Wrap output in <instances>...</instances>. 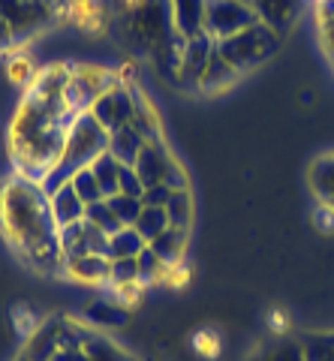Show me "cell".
I'll list each match as a JSON object with an SVG mask.
<instances>
[{
	"label": "cell",
	"instance_id": "2e32d148",
	"mask_svg": "<svg viewBox=\"0 0 334 361\" xmlns=\"http://www.w3.org/2000/svg\"><path fill=\"white\" fill-rule=\"evenodd\" d=\"M238 75L241 73L235 70V66L223 61V54L214 49V54H211V61H208L205 73H202V78H199V87H202V90H223V87H229L232 82H235Z\"/></svg>",
	"mask_w": 334,
	"mask_h": 361
},
{
	"label": "cell",
	"instance_id": "3957f363",
	"mask_svg": "<svg viewBox=\"0 0 334 361\" xmlns=\"http://www.w3.org/2000/svg\"><path fill=\"white\" fill-rule=\"evenodd\" d=\"M256 13L247 0H205V33L214 42L235 37L238 30L256 25Z\"/></svg>",
	"mask_w": 334,
	"mask_h": 361
},
{
	"label": "cell",
	"instance_id": "4fadbf2b",
	"mask_svg": "<svg viewBox=\"0 0 334 361\" xmlns=\"http://www.w3.org/2000/svg\"><path fill=\"white\" fill-rule=\"evenodd\" d=\"M307 180H310V190H314V196L319 199V205L334 208V154L316 157V160L310 163Z\"/></svg>",
	"mask_w": 334,
	"mask_h": 361
},
{
	"label": "cell",
	"instance_id": "9c48e42d",
	"mask_svg": "<svg viewBox=\"0 0 334 361\" xmlns=\"http://www.w3.org/2000/svg\"><path fill=\"white\" fill-rule=\"evenodd\" d=\"M214 49H217V42L211 39L208 33H196V37L184 39V49H181V54H178V63H181L178 66V73L187 75L193 85H199V78H202Z\"/></svg>",
	"mask_w": 334,
	"mask_h": 361
},
{
	"label": "cell",
	"instance_id": "9a60e30c",
	"mask_svg": "<svg viewBox=\"0 0 334 361\" xmlns=\"http://www.w3.org/2000/svg\"><path fill=\"white\" fill-rule=\"evenodd\" d=\"M187 232L190 229H178V226H169L166 232H160L148 247L160 256L163 265H178L184 256V247H187Z\"/></svg>",
	"mask_w": 334,
	"mask_h": 361
},
{
	"label": "cell",
	"instance_id": "52a82bcc",
	"mask_svg": "<svg viewBox=\"0 0 334 361\" xmlns=\"http://www.w3.org/2000/svg\"><path fill=\"white\" fill-rule=\"evenodd\" d=\"M61 241V253L66 259H75V256H87V253H97V256H106L109 253V235L103 229H97L94 223H73L61 229L58 235Z\"/></svg>",
	"mask_w": 334,
	"mask_h": 361
},
{
	"label": "cell",
	"instance_id": "836d02e7",
	"mask_svg": "<svg viewBox=\"0 0 334 361\" xmlns=\"http://www.w3.org/2000/svg\"><path fill=\"white\" fill-rule=\"evenodd\" d=\"M13 42V33H9V27H6V21L0 18V49H6V45Z\"/></svg>",
	"mask_w": 334,
	"mask_h": 361
},
{
	"label": "cell",
	"instance_id": "7a4b0ae2",
	"mask_svg": "<svg viewBox=\"0 0 334 361\" xmlns=\"http://www.w3.org/2000/svg\"><path fill=\"white\" fill-rule=\"evenodd\" d=\"M277 45H280V33H274L271 27H265L262 21H256V25L238 30L235 37L220 39L217 51L223 54L226 63H232L238 73H244V70L259 66L262 61H268L277 51Z\"/></svg>",
	"mask_w": 334,
	"mask_h": 361
},
{
	"label": "cell",
	"instance_id": "7c38bea8",
	"mask_svg": "<svg viewBox=\"0 0 334 361\" xmlns=\"http://www.w3.org/2000/svg\"><path fill=\"white\" fill-rule=\"evenodd\" d=\"M151 139L144 135L139 127H124V130H115L109 135V154H115L120 163L124 166H136V160H139V154H142V148L148 145Z\"/></svg>",
	"mask_w": 334,
	"mask_h": 361
},
{
	"label": "cell",
	"instance_id": "d6986e66",
	"mask_svg": "<svg viewBox=\"0 0 334 361\" xmlns=\"http://www.w3.org/2000/svg\"><path fill=\"white\" fill-rule=\"evenodd\" d=\"M82 353L87 361H132L124 349L115 346L111 341H106V337L99 334H85L82 337Z\"/></svg>",
	"mask_w": 334,
	"mask_h": 361
},
{
	"label": "cell",
	"instance_id": "30bf717a",
	"mask_svg": "<svg viewBox=\"0 0 334 361\" xmlns=\"http://www.w3.org/2000/svg\"><path fill=\"white\" fill-rule=\"evenodd\" d=\"M49 205H51V217H54V223H58V229H66V226H73V223H82L85 211H87V205L82 202V196L73 190L70 180L61 184L49 196Z\"/></svg>",
	"mask_w": 334,
	"mask_h": 361
},
{
	"label": "cell",
	"instance_id": "5b68a950",
	"mask_svg": "<svg viewBox=\"0 0 334 361\" xmlns=\"http://www.w3.org/2000/svg\"><path fill=\"white\" fill-rule=\"evenodd\" d=\"M51 4L54 0H0V18L6 21L9 33H13V42L46 27Z\"/></svg>",
	"mask_w": 334,
	"mask_h": 361
},
{
	"label": "cell",
	"instance_id": "d6a6232c",
	"mask_svg": "<svg viewBox=\"0 0 334 361\" xmlns=\"http://www.w3.org/2000/svg\"><path fill=\"white\" fill-rule=\"evenodd\" d=\"M322 42H326V51L331 54V61H334V16L322 18Z\"/></svg>",
	"mask_w": 334,
	"mask_h": 361
},
{
	"label": "cell",
	"instance_id": "f1b7e54d",
	"mask_svg": "<svg viewBox=\"0 0 334 361\" xmlns=\"http://www.w3.org/2000/svg\"><path fill=\"white\" fill-rule=\"evenodd\" d=\"M118 193L120 196H136V199H142L144 184H142V178H139V172L132 166H120V187H118Z\"/></svg>",
	"mask_w": 334,
	"mask_h": 361
},
{
	"label": "cell",
	"instance_id": "7402d4cb",
	"mask_svg": "<svg viewBox=\"0 0 334 361\" xmlns=\"http://www.w3.org/2000/svg\"><path fill=\"white\" fill-rule=\"evenodd\" d=\"M166 214H169V223L178 226V229H190L193 223V199L190 190H175L169 205H166Z\"/></svg>",
	"mask_w": 334,
	"mask_h": 361
},
{
	"label": "cell",
	"instance_id": "ba28073f",
	"mask_svg": "<svg viewBox=\"0 0 334 361\" xmlns=\"http://www.w3.org/2000/svg\"><path fill=\"white\" fill-rule=\"evenodd\" d=\"M247 4L253 6V13L262 25L280 33V37L295 25L304 9V0H247Z\"/></svg>",
	"mask_w": 334,
	"mask_h": 361
},
{
	"label": "cell",
	"instance_id": "d4e9b609",
	"mask_svg": "<svg viewBox=\"0 0 334 361\" xmlns=\"http://www.w3.org/2000/svg\"><path fill=\"white\" fill-rule=\"evenodd\" d=\"M136 265H139V283H151V280H163L166 271L172 265H163L160 256L151 250V247H144V250L136 256Z\"/></svg>",
	"mask_w": 334,
	"mask_h": 361
},
{
	"label": "cell",
	"instance_id": "f546056e",
	"mask_svg": "<svg viewBox=\"0 0 334 361\" xmlns=\"http://www.w3.org/2000/svg\"><path fill=\"white\" fill-rule=\"evenodd\" d=\"M175 190L169 184H157V187H148L142 193V205H154V208H166L169 205V199H172Z\"/></svg>",
	"mask_w": 334,
	"mask_h": 361
},
{
	"label": "cell",
	"instance_id": "603a6c76",
	"mask_svg": "<svg viewBox=\"0 0 334 361\" xmlns=\"http://www.w3.org/2000/svg\"><path fill=\"white\" fill-rule=\"evenodd\" d=\"M70 184H73L75 193L82 196L85 205H94V202L106 199V196H103V187H99V180H97V175H94V166L79 169V172H75V175L70 178Z\"/></svg>",
	"mask_w": 334,
	"mask_h": 361
},
{
	"label": "cell",
	"instance_id": "44dd1931",
	"mask_svg": "<svg viewBox=\"0 0 334 361\" xmlns=\"http://www.w3.org/2000/svg\"><path fill=\"white\" fill-rule=\"evenodd\" d=\"M85 220H87V223H94L97 229H103V232L109 235V238H111L115 232L124 229V226H120V220H118V214L111 211L109 199H99V202H94V205H87Z\"/></svg>",
	"mask_w": 334,
	"mask_h": 361
},
{
	"label": "cell",
	"instance_id": "ffe728a7",
	"mask_svg": "<svg viewBox=\"0 0 334 361\" xmlns=\"http://www.w3.org/2000/svg\"><path fill=\"white\" fill-rule=\"evenodd\" d=\"M169 214H166V208H154V205H142V214H139V220H136V226H132V229H136L139 235L144 241H154L157 238L160 232H166L169 229Z\"/></svg>",
	"mask_w": 334,
	"mask_h": 361
},
{
	"label": "cell",
	"instance_id": "4dcf8cb0",
	"mask_svg": "<svg viewBox=\"0 0 334 361\" xmlns=\"http://www.w3.org/2000/svg\"><path fill=\"white\" fill-rule=\"evenodd\" d=\"M87 313H91V322H106V325H120L124 322L120 310H111V307H106V304H94V307H87Z\"/></svg>",
	"mask_w": 334,
	"mask_h": 361
},
{
	"label": "cell",
	"instance_id": "1f68e13d",
	"mask_svg": "<svg viewBox=\"0 0 334 361\" xmlns=\"http://www.w3.org/2000/svg\"><path fill=\"white\" fill-rule=\"evenodd\" d=\"M9 75H13V82H30V63L27 61H13L9 63Z\"/></svg>",
	"mask_w": 334,
	"mask_h": 361
},
{
	"label": "cell",
	"instance_id": "484cf974",
	"mask_svg": "<svg viewBox=\"0 0 334 361\" xmlns=\"http://www.w3.org/2000/svg\"><path fill=\"white\" fill-rule=\"evenodd\" d=\"M109 205H111V211L118 214V220H120V226H136V220H139V214H142V199H136V196H111L109 199Z\"/></svg>",
	"mask_w": 334,
	"mask_h": 361
},
{
	"label": "cell",
	"instance_id": "8992f818",
	"mask_svg": "<svg viewBox=\"0 0 334 361\" xmlns=\"http://www.w3.org/2000/svg\"><path fill=\"white\" fill-rule=\"evenodd\" d=\"M87 111H91L109 133H115L136 121V99H132V90H127L124 85H115L99 99H94V106Z\"/></svg>",
	"mask_w": 334,
	"mask_h": 361
},
{
	"label": "cell",
	"instance_id": "4316f807",
	"mask_svg": "<svg viewBox=\"0 0 334 361\" xmlns=\"http://www.w3.org/2000/svg\"><path fill=\"white\" fill-rule=\"evenodd\" d=\"M109 280L115 286L139 283V265H136V259H111V274H109Z\"/></svg>",
	"mask_w": 334,
	"mask_h": 361
},
{
	"label": "cell",
	"instance_id": "e575fe53",
	"mask_svg": "<svg viewBox=\"0 0 334 361\" xmlns=\"http://www.w3.org/2000/svg\"><path fill=\"white\" fill-rule=\"evenodd\" d=\"M115 4H118L120 9H136V6L144 4V0H115Z\"/></svg>",
	"mask_w": 334,
	"mask_h": 361
},
{
	"label": "cell",
	"instance_id": "8fae6325",
	"mask_svg": "<svg viewBox=\"0 0 334 361\" xmlns=\"http://www.w3.org/2000/svg\"><path fill=\"white\" fill-rule=\"evenodd\" d=\"M172 25L181 39H190L196 33H205V0H169Z\"/></svg>",
	"mask_w": 334,
	"mask_h": 361
},
{
	"label": "cell",
	"instance_id": "5bb4252c",
	"mask_svg": "<svg viewBox=\"0 0 334 361\" xmlns=\"http://www.w3.org/2000/svg\"><path fill=\"white\" fill-rule=\"evenodd\" d=\"M66 268H70V274L75 280H82V283H103V280H109V274H111V259L87 253V256L66 259Z\"/></svg>",
	"mask_w": 334,
	"mask_h": 361
},
{
	"label": "cell",
	"instance_id": "cb8c5ba5",
	"mask_svg": "<svg viewBox=\"0 0 334 361\" xmlns=\"http://www.w3.org/2000/svg\"><path fill=\"white\" fill-rule=\"evenodd\" d=\"M302 353L304 361H334V334H307Z\"/></svg>",
	"mask_w": 334,
	"mask_h": 361
},
{
	"label": "cell",
	"instance_id": "277c9868",
	"mask_svg": "<svg viewBox=\"0 0 334 361\" xmlns=\"http://www.w3.org/2000/svg\"><path fill=\"white\" fill-rule=\"evenodd\" d=\"M132 169L139 172L144 190L157 187V184H169L172 190H187V178L181 172V166L172 160V154L166 151L157 139H151L148 145H144Z\"/></svg>",
	"mask_w": 334,
	"mask_h": 361
},
{
	"label": "cell",
	"instance_id": "ac0fdd59",
	"mask_svg": "<svg viewBox=\"0 0 334 361\" xmlns=\"http://www.w3.org/2000/svg\"><path fill=\"white\" fill-rule=\"evenodd\" d=\"M94 166V175H97V180H99V187H103V196L106 199H111V196H118V187H120V163L115 154H99L97 160L91 163Z\"/></svg>",
	"mask_w": 334,
	"mask_h": 361
},
{
	"label": "cell",
	"instance_id": "83f0119b",
	"mask_svg": "<svg viewBox=\"0 0 334 361\" xmlns=\"http://www.w3.org/2000/svg\"><path fill=\"white\" fill-rule=\"evenodd\" d=\"M253 361H304V353H302V343H280V346L265 349V353Z\"/></svg>",
	"mask_w": 334,
	"mask_h": 361
},
{
	"label": "cell",
	"instance_id": "e0dca14e",
	"mask_svg": "<svg viewBox=\"0 0 334 361\" xmlns=\"http://www.w3.org/2000/svg\"><path fill=\"white\" fill-rule=\"evenodd\" d=\"M144 247H148V241H144L132 226H124V229L109 238V253L106 256L109 259H136Z\"/></svg>",
	"mask_w": 334,
	"mask_h": 361
},
{
	"label": "cell",
	"instance_id": "6da1fadb",
	"mask_svg": "<svg viewBox=\"0 0 334 361\" xmlns=\"http://www.w3.org/2000/svg\"><path fill=\"white\" fill-rule=\"evenodd\" d=\"M0 217H4L6 235L30 259L42 253L63 256L58 241L61 229L51 217V205H49V196H42V187L30 184V180L6 184L4 196H0Z\"/></svg>",
	"mask_w": 334,
	"mask_h": 361
}]
</instances>
